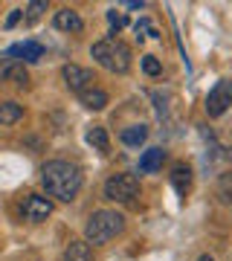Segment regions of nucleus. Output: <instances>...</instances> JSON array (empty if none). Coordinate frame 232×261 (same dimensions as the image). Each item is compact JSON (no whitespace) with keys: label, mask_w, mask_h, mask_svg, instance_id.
Here are the masks:
<instances>
[{"label":"nucleus","mask_w":232,"mask_h":261,"mask_svg":"<svg viewBox=\"0 0 232 261\" xmlns=\"http://www.w3.org/2000/svg\"><path fill=\"white\" fill-rule=\"evenodd\" d=\"M82 168L67 163V160H49L44 168H41V183H44L46 195L56 197V200H64L70 203L79 189H82Z\"/></svg>","instance_id":"nucleus-1"},{"label":"nucleus","mask_w":232,"mask_h":261,"mask_svg":"<svg viewBox=\"0 0 232 261\" xmlns=\"http://www.w3.org/2000/svg\"><path fill=\"white\" fill-rule=\"evenodd\" d=\"M125 229V218L119 212H113V209H99V212H93L87 218V224H84V241L87 244H108L113 241L116 235Z\"/></svg>","instance_id":"nucleus-2"},{"label":"nucleus","mask_w":232,"mask_h":261,"mask_svg":"<svg viewBox=\"0 0 232 261\" xmlns=\"http://www.w3.org/2000/svg\"><path fill=\"white\" fill-rule=\"evenodd\" d=\"M90 56L111 73H128L131 67V47L119 38H102L90 47Z\"/></svg>","instance_id":"nucleus-3"},{"label":"nucleus","mask_w":232,"mask_h":261,"mask_svg":"<svg viewBox=\"0 0 232 261\" xmlns=\"http://www.w3.org/2000/svg\"><path fill=\"white\" fill-rule=\"evenodd\" d=\"M137 195H139L137 174H113V177L105 183V197H108V200H116V203H131Z\"/></svg>","instance_id":"nucleus-4"},{"label":"nucleus","mask_w":232,"mask_h":261,"mask_svg":"<svg viewBox=\"0 0 232 261\" xmlns=\"http://www.w3.org/2000/svg\"><path fill=\"white\" fill-rule=\"evenodd\" d=\"M229 105H232V82L229 79H221L209 90V96H206V113L212 119H218V116H223V113L229 111Z\"/></svg>","instance_id":"nucleus-5"},{"label":"nucleus","mask_w":232,"mask_h":261,"mask_svg":"<svg viewBox=\"0 0 232 261\" xmlns=\"http://www.w3.org/2000/svg\"><path fill=\"white\" fill-rule=\"evenodd\" d=\"M20 215L27 221H32V224H41V221H46L53 215V200L44 195H29L23 200V206H20Z\"/></svg>","instance_id":"nucleus-6"},{"label":"nucleus","mask_w":232,"mask_h":261,"mask_svg":"<svg viewBox=\"0 0 232 261\" xmlns=\"http://www.w3.org/2000/svg\"><path fill=\"white\" fill-rule=\"evenodd\" d=\"M61 75H64V82L70 90H75V93L82 96L84 90H90L93 87V73L87 70V67H79V64H64V70H61Z\"/></svg>","instance_id":"nucleus-7"},{"label":"nucleus","mask_w":232,"mask_h":261,"mask_svg":"<svg viewBox=\"0 0 232 261\" xmlns=\"http://www.w3.org/2000/svg\"><path fill=\"white\" fill-rule=\"evenodd\" d=\"M0 82H15V84H23L29 82V75H27V70H23V64H20L18 58H0Z\"/></svg>","instance_id":"nucleus-8"},{"label":"nucleus","mask_w":232,"mask_h":261,"mask_svg":"<svg viewBox=\"0 0 232 261\" xmlns=\"http://www.w3.org/2000/svg\"><path fill=\"white\" fill-rule=\"evenodd\" d=\"M56 29H61V32H82L84 20L75 9H61L56 12Z\"/></svg>","instance_id":"nucleus-9"},{"label":"nucleus","mask_w":232,"mask_h":261,"mask_svg":"<svg viewBox=\"0 0 232 261\" xmlns=\"http://www.w3.org/2000/svg\"><path fill=\"white\" fill-rule=\"evenodd\" d=\"M15 56H20L23 61H38V58L44 56V47L35 44V41H23V44H15L9 49V58H15Z\"/></svg>","instance_id":"nucleus-10"},{"label":"nucleus","mask_w":232,"mask_h":261,"mask_svg":"<svg viewBox=\"0 0 232 261\" xmlns=\"http://www.w3.org/2000/svg\"><path fill=\"white\" fill-rule=\"evenodd\" d=\"M171 183H174L177 195H186L189 186H192V168L186 166V163H177V166L171 168Z\"/></svg>","instance_id":"nucleus-11"},{"label":"nucleus","mask_w":232,"mask_h":261,"mask_svg":"<svg viewBox=\"0 0 232 261\" xmlns=\"http://www.w3.org/2000/svg\"><path fill=\"white\" fill-rule=\"evenodd\" d=\"M163 160H166V151H163V148H148L142 157H139V171L151 174V171L163 168Z\"/></svg>","instance_id":"nucleus-12"},{"label":"nucleus","mask_w":232,"mask_h":261,"mask_svg":"<svg viewBox=\"0 0 232 261\" xmlns=\"http://www.w3.org/2000/svg\"><path fill=\"white\" fill-rule=\"evenodd\" d=\"M64 261H93V250L87 241H70L64 250Z\"/></svg>","instance_id":"nucleus-13"},{"label":"nucleus","mask_w":232,"mask_h":261,"mask_svg":"<svg viewBox=\"0 0 232 261\" xmlns=\"http://www.w3.org/2000/svg\"><path fill=\"white\" fill-rule=\"evenodd\" d=\"M79 99H82V105L87 108V111H102L105 105H108V93H105V90H99V87H90V90H84Z\"/></svg>","instance_id":"nucleus-14"},{"label":"nucleus","mask_w":232,"mask_h":261,"mask_svg":"<svg viewBox=\"0 0 232 261\" xmlns=\"http://www.w3.org/2000/svg\"><path fill=\"white\" fill-rule=\"evenodd\" d=\"M145 137H148V128H145V125H131V128H125L119 134V140L125 142V145H131V148L142 145V142H145Z\"/></svg>","instance_id":"nucleus-15"},{"label":"nucleus","mask_w":232,"mask_h":261,"mask_svg":"<svg viewBox=\"0 0 232 261\" xmlns=\"http://www.w3.org/2000/svg\"><path fill=\"white\" fill-rule=\"evenodd\" d=\"M215 195H218V200H221L223 206H232V168L229 171H223L221 177H218Z\"/></svg>","instance_id":"nucleus-16"},{"label":"nucleus","mask_w":232,"mask_h":261,"mask_svg":"<svg viewBox=\"0 0 232 261\" xmlns=\"http://www.w3.org/2000/svg\"><path fill=\"white\" fill-rule=\"evenodd\" d=\"M87 142H90L96 151H108L111 148V140H108V130L102 128V125H93L90 130H87Z\"/></svg>","instance_id":"nucleus-17"},{"label":"nucleus","mask_w":232,"mask_h":261,"mask_svg":"<svg viewBox=\"0 0 232 261\" xmlns=\"http://www.w3.org/2000/svg\"><path fill=\"white\" fill-rule=\"evenodd\" d=\"M23 116V108L18 102H3L0 105V125H15Z\"/></svg>","instance_id":"nucleus-18"},{"label":"nucleus","mask_w":232,"mask_h":261,"mask_svg":"<svg viewBox=\"0 0 232 261\" xmlns=\"http://www.w3.org/2000/svg\"><path fill=\"white\" fill-rule=\"evenodd\" d=\"M142 70H145V75H163V64H160L157 56H145L142 58Z\"/></svg>","instance_id":"nucleus-19"},{"label":"nucleus","mask_w":232,"mask_h":261,"mask_svg":"<svg viewBox=\"0 0 232 261\" xmlns=\"http://www.w3.org/2000/svg\"><path fill=\"white\" fill-rule=\"evenodd\" d=\"M108 20H111V27L116 29V32H119V29L125 27V23H128V18H125L122 12H116V9H113V12H108Z\"/></svg>","instance_id":"nucleus-20"},{"label":"nucleus","mask_w":232,"mask_h":261,"mask_svg":"<svg viewBox=\"0 0 232 261\" xmlns=\"http://www.w3.org/2000/svg\"><path fill=\"white\" fill-rule=\"evenodd\" d=\"M46 9V0H35V3H29L27 6V12H29V20H35L38 15H41V12Z\"/></svg>","instance_id":"nucleus-21"},{"label":"nucleus","mask_w":232,"mask_h":261,"mask_svg":"<svg viewBox=\"0 0 232 261\" xmlns=\"http://www.w3.org/2000/svg\"><path fill=\"white\" fill-rule=\"evenodd\" d=\"M20 15H23L20 9H12V12H9V18H6V29H12V27H15V23L20 20Z\"/></svg>","instance_id":"nucleus-22"},{"label":"nucleus","mask_w":232,"mask_h":261,"mask_svg":"<svg viewBox=\"0 0 232 261\" xmlns=\"http://www.w3.org/2000/svg\"><path fill=\"white\" fill-rule=\"evenodd\" d=\"M197 261H215V258H212V255H200Z\"/></svg>","instance_id":"nucleus-23"}]
</instances>
